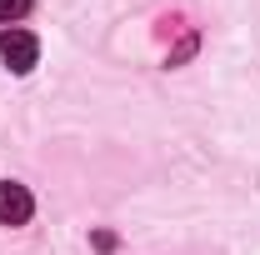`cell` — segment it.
<instances>
[{
    "label": "cell",
    "instance_id": "obj_1",
    "mask_svg": "<svg viewBox=\"0 0 260 255\" xmlns=\"http://www.w3.org/2000/svg\"><path fill=\"white\" fill-rule=\"evenodd\" d=\"M35 55H40V40H35L30 30H15V25L0 30V60L10 65L15 75H25V70L35 65Z\"/></svg>",
    "mask_w": 260,
    "mask_h": 255
},
{
    "label": "cell",
    "instance_id": "obj_2",
    "mask_svg": "<svg viewBox=\"0 0 260 255\" xmlns=\"http://www.w3.org/2000/svg\"><path fill=\"white\" fill-rule=\"evenodd\" d=\"M35 215V200L25 185H15V180H0V225H25Z\"/></svg>",
    "mask_w": 260,
    "mask_h": 255
},
{
    "label": "cell",
    "instance_id": "obj_3",
    "mask_svg": "<svg viewBox=\"0 0 260 255\" xmlns=\"http://www.w3.org/2000/svg\"><path fill=\"white\" fill-rule=\"evenodd\" d=\"M30 5H35V0H0V25L10 30L15 20H25V15H30Z\"/></svg>",
    "mask_w": 260,
    "mask_h": 255
},
{
    "label": "cell",
    "instance_id": "obj_4",
    "mask_svg": "<svg viewBox=\"0 0 260 255\" xmlns=\"http://www.w3.org/2000/svg\"><path fill=\"white\" fill-rule=\"evenodd\" d=\"M195 55V35H185V40H180V45H175V50H170V65H180V60H190Z\"/></svg>",
    "mask_w": 260,
    "mask_h": 255
}]
</instances>
